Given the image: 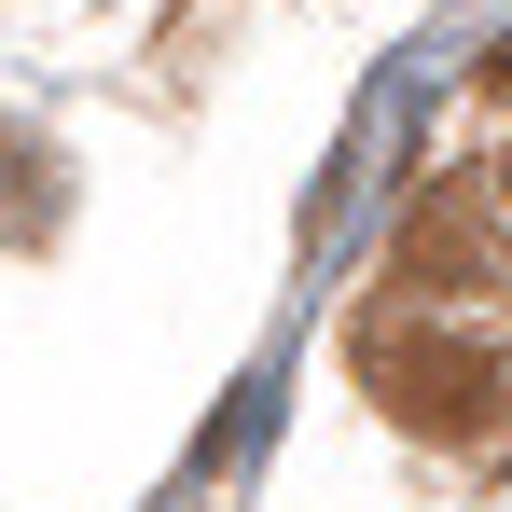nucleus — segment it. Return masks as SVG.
<instances>
[{"instance_id": "nucleus-1", "label": "nucleus", "mask_w": 512, "mask_h": 512, "mask_svg": "<svg viewBox=\"0 0 512 512\" xmlns=\"http://www.w3.org/2000/svg\"><path fill=\"white\" fill-rule=\"evenodd\" d=\"M374 388H388L402 416H443V429L485 416V360H471V346H388V360H374Z\"/></svg>"}]
</instances>
